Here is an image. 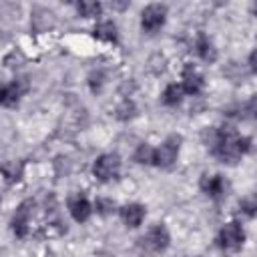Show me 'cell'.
Masks as SVG:
<instances>
[{"label": "cell", "instance_id": "603a6c76", "mask_svg": "<svg viewBox=\"0 0 257 257\" xmlns=\"http://www.w3.org/2000/svg\"><path fill=\"white\" fill-rule=\"evenodd\" d=\"M249 68H251V72H255L257 74V46L251 50V54H249Z\"/></svg>", "mask_w": 257, "mask_h": 257}, {"label": "cell", "instance_id": "5bb4252c", "mask_svg": "<svg viewBox=\"0 0 257 257\" xmlns=\"http://www.w3.org/2000/svg\"><path fill=\"white\" fill-rule=\"evenodd\" d=\"M94 36L98 40H104V42H116L118 40V28L114 22L104 20V22H98L94 26Z\"/></svg>", "mask_w": 257, "mask_h": 257}, {"label": "cell", "instance_id": "d6986e66", "mask_svg": "<svg viewBox=\"0 0 257 257\" xmlns=\"http://www.w3.org/2000/svg\"><path fill=\"white\" fill-rule=\"evenodd\" d=\"M135 114H137V106H135V102L128 100V98H124V100L116 106V118H120V120H131Z\"/></svg>", "mask_w": 257, "mask_h": 257}, {"label": "cell", "instance_id": "277c9868", "mask_svg": "<svg viewBox=\"0 0 257 257\" xmlns=\"http://www.w3.org/2000/svg\"><path fill=\"white\" fill-rule=\"evenodd\" d=\"M118 173H120V159L114 153H104L96 157V161L92 163V175L102 183L116 179Z\"/></svg>", "mask_w": 257, "mask_h": 257}, {"label": "cell", "instance_id": "e0dca14e", "mask_svg": "<svg viewBox=\"0 0 257 257\" xmlns=\"http://www.w3.org/2000/svg\"><path fill=\"white\" fill-rule=\"evenodd\" d=\"M102 10L100 2H94V0H82L76 4V12L82 16V18H92V16H98Z\"/></svg>", "mask_w": 257, "mask_h": 257}, {"label": "cell", "instance_id": "4fadbf2b", "mask_svg": "<svg viewBox=\"0 0 257 257\" xmlns=\"http://www.w3.org/2000/svg\"><path fill=\"white\" fill-rule=\"evenodd\" d=\"M195 52H197V56L201 60H205L209 64H213L217 60V48H215V44L211 42V38L205 32L197 34V38H195Z\"/></svg>", "mask_w": 257, "mask_h": 257}, {"label": "cell", "instance_id": "5b68a950", "mask_svg": "<svg viewBox=\"0 0 257 257\" xmlns=\"http://www.w3.org/2000/svg\"><path fill=\"white\" fill-rule=\"evenodd\" d=\"M171 243V235L163 223L153 225L145 237H141V247L149 253H163Z\"/></svg>", "mask_w": 257, "mask_h": 257}, {"label": "cell", "instance_id": "ba28073f", "mask_svg": "<svg viewBox=\"0 0 257 257\" xmlns=\"http://www.w3.org/2000/svg\"><path fill=\"white\" fill-rule=\"evenodd\" d=\"M28 88L26 80L24 78H14L12 82L4 84L2 90H0V104L6 106V108H14L18 102H20V96L24 94V90Z\"/></svg>", "mask_w": 257, "mask_h": 257}, {"label": "cell", "instance_id": "44dd1931", "mask_svg": "<svg viewBox=\"0 0 257 257\" xmlns=\"http://www.w3.org/2000/svg\"><path fill=\"white\" fill-rule=\"evenodd\" d=\"M102 82H104V74H102L100 70H94V72L88 76V86H90L92 92H100Z\"/></svg>", "mask_w": 257, "mask_h": 257}, {"label": "cell", "instance_id": "7a4b0ae2", "mask_svg": "<svg viewBox=\"0 0 257 257\" xmlns=\"http://www.w3.org/2000/svg\"><path fill=\"white\" fill-rule=\"evenodd\" d=\"M181 135H169L157 149H155V167L171 169L177 163L179 151H181Z\"/></svg>", "mask_w": 257, "mask_h": 257}, {"label": "cell", "instance_id": "cb8c5ba5", "mask_svg": "<svg viewBox=\"0 0 257 257\" xmlns=\"http://www.w3.org/2000/svg\"><path fill=\"white\" fill-rule=\"evenodd\" d=\"M251 10H253V14H257V2H255V4L251 6Z\"/></svg>", "mask_w": 257, "mask_h": 257}, {"label": "cell", "instance_id": "7402d4cb", "mask_svg": "<svg viewBox=\"0 0 257 257\" xmlns=\"http://www.w3.org/2000/svg\"><path fill=\"white\" fill-rule=\"evenodd\" d=\"M243 116H247V118H255V120H257V92L245 102V106H243Z\"/></svg>", "mask_w": 257, "mask_h": 257}, {"label": "cell", "instance_id": "2e32d148", "mask_svg": "<svg viewBox=\"0 0 257 257\" xmlns=\"http://www.w3.org/2000/svg\"><path fill=\"white\" fill-rule=\"evenodd\" d=\"M133 159H135V163H139V165H155V149H153L149 143H143V145L137 147Z\"/></svg>", "mask_w": 257, "mask_h": 257}, {"label": "cell", "instance_id": "9c48e42d", "mask_svg": "<svg viewBox=\"0 0 257 257\" xmlns=\"http://www.w3.org/2000/svg\"><path fill=\"white\" fill-rule=\"evenodd\" d=\"M199 187L207 197H211L215 201H219L227 195V181L223 175H203L199 181Z\"/></svg>", "mask_w": 257, "mask_h": 257}, {"label": "cell", "instance_id": "8992f818", "mask_svg": "<svg viewBox=\"0 0 257 257\" xmlns=\"http://www.w3.org/2000/svg\"><path fill=\"white\" fill-rule=\"evenodd\" d=\"M167 20V6L165 4H149L141 12V28L147 34H155L165 26Z\"/></svg>", "mask_w": 257, "mask_h": 257}, {"label": "cell", "instance_id": "52a82bcc", "mask_svg": "<svg viewBox=\"0 0 257 257\" xmlns=\"http://www.w3.org/2000/svg\"><path fill=\"white\" fill-rule=\"evenodd\" d=\"M32 209H34V201L32 199H26L22 201L16 211H14V217H12V231L16 237L24 239L28 235V223H30V215H32Z\"/></svg>", "mask_w": 257, "mask_h": 257}, {"label": "cell", "instance_id": "30bf717a", "mask_svg": "<svg viewBox=\"0 0 257 257\" xmlns=\"http://www.w3.org/2000/svg\"><path fill=\"white\" fill-rule=\"evenodd\" d=\"M181 78H183V90L187 92V94H199L203 88H205V78H203V74L193 66V64H185L183 66V74H181Z\"/></svg>", "mask_w": 257, "mask_h": 257}, {"label": "cell", "instance_id": "3957f363", "mask_svg": "<svg viewBox=\"0 0 257 257\" xmlns=\"http://www.w3.org/2000/svg\"><path fill=\"white\" fill-rule=\"evenodd\" d=\"M243 241H245V231L237 221L225 223L217 235V245L223 251H239L243 247Z\"/></svg>", "mask_w": 257, "mask_h": 257}, {"label": "cell", "instance_id": "9a60e30c", "mask_svg": "<svg viewBox=\"0 0 257 257\" xmlns=\"http://www.w3.org/2000/svg\"><path fill=\"white\" fill-rule=\"evenodd\" d=\"M183 94H185L183 86L177 84V82H171V84L165 86V90H163V94H161V100H163L165 106H177V104L183 100Z\"/></svg>", "mask_w": 257, "mask_h": 257}, {"label": "cell", "instance_id": "8fae6325", "mask_svg": "<svg viewBox=\"0 0 257 257\" xmlns=\"http://www.w3.org/2000/svg\"><path fill=\"white\" fill-rule=\"evenodd\" d=\"M68 211H70V217L76 221V223H84L90 219L92 215V205L88 203L86 197L82 195H72L68 199Z\"/></svg>", "mask_w": 257, "mask_h": 257}, {"label": "cell", "instance_id": "7c38bea8", "mask_svg": "<svg viewBox=\"0 0 257 257\" xmlns=\"http://www.w3.org/2000/svg\"><path fill=\"white\" fill-rule=\"evenodd\" d=\"M145 215H147V209L141 203H128V205L120 207V219L126 227H133V229L139 227L145 221Z\"/></svg>", "mask_w": 257, "mask_h": 257}, {"label": "cell", "instance_id": "6da1fadb", "mask_svg": "<svg viewBox=\"0 0 257 257\" xmlns=\"http://www.w3.org/2000/svg\"><path fill=\"white\" fill-rule=\"evenodd\" d=\"M201 137L211 155L225 165H235L251 151V139L241 137L231 126H207Z\"/></svg>", "mask_w": 257, "mask_h": 257}, {"label": "cell", "instance_id": "ac0fdd59", "mask_svg": "<svg viewBox=\"0 0 257 257\" xmlns=\"http://www.w3.org/2000/svg\"><path fill=\"white\" fill-rule=\"evenodd\" d=\"M239 209L241 213H245L247 217H257V193H251L247 197H243L239 201Z\"/></svg>", "mask_w": 257, "mask_h": 257}, {"label": "cell", "instance_id": "ffe728a7", "mask_svg": "<svg viewBox=\"0 0 257 257\" xmlns=\"http://www.w3.org/2000/svg\"><path fill=\"white\" fill-rule=\"evenodd\" d=\"M94 211H96L98 215L106 217V215H110V213L114 211V201H112V199H106V197H96V201H94Z\"/></svg>", "mask_w": 257, "mask_h": 257}]
</instances>
